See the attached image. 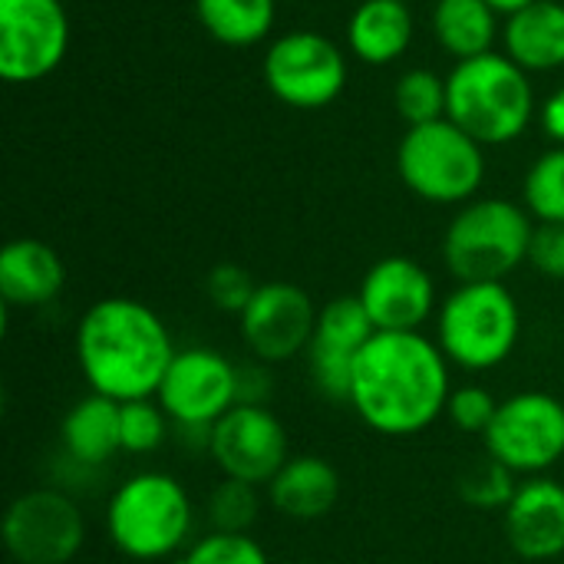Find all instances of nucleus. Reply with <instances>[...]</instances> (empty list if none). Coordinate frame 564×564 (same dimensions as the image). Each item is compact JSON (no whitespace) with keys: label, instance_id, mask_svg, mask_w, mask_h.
I'll list each match as a JSON object with an SVG mask.
<instances>
[{"label":"nucleus","instance_id":"nucleus-18","mask_svg":"<svg viewBox=\"0 0 564 564\" xmlns=\"http://www.w3.org/2000/svg\"><path fill=\"white\" fill-rule=\"evenodd\" d=\"M66 268L59 254L36 238L7 241L0 251V297L7 311H36L59 297Z\"/></svg>","mask_w":564,"mask_h":564},{"label":"nucleus","instance_id":"nucleus-12","mask_svg":"<svg viewBox=\"0 0 564 564\" xmlns=\"http://www.w3.org/2000/svg\"><path fill=\"white\" fill-rule=\"evenodd\" d=\"M155 400L175 426L212 430L238 406V364L215 347H182L175 350Z\"/></svg>","mask_w":564,"mask_h":564},{"label":"nucleus","instance_id":"nucleus-11","mask_svg":"<svg viewBox=\"0 0 564 564\" xmlns=\"http://www.w3.org/2000/svg\"><path fill=\"white\" fill-rule=\"evenodd\" d=\"M69 50L63 0H0V76L30 86L56 73Z\"/></svg>","mask_w":564,"mask_h":564},{"label":"nucleus","instance_id":"nucleus-20","mask_svg":"<svg viewBox=\"0 0 564 564\" xmlns=\"http://www.w3.org/2000/svg\"><path fill=\"white\" fill-rule=\"evenodd\" d=\"M340 473L321 456H291L268 482V506L291 522H317L340 502Z\"/></svg>","mask_w":564,"mask_h":564},{"label":"nucleus","instance_id":"nucleus-4","mask_svg":"<svg viewBox=\"0 0 564 564\" xmlns=\"http://www.w3.org/2000/svg\"><path fill=\"white\" fill-rule=\"evenodd\" d=\"M532 76L506 53L463 59L446 76V119L479 145L516 142L535 119Z\"/></svg>","mask_w":564,"mask_h":564},{"label":"nucleus","instance_id":"nucleus-19","mask_svg":"<svg viewBox=\"0 0 564 564\" xmlns=\"http://www.w3.org/2000/svg\"><path fill=\"white\" fill-rule=\"evenodd\" d=\"M119 410L122 403L99 393H86L66 410L59 423V446H63V459L73 469L96 473L122 453Z\"/></svg>","mask_w":564,"mask_h":564},{"label":"nucleus","instance_id":"nucleus-38","mask_svg":"<svg viewBox=\"0 0 564 564\" xmlns=\"http://www.w3.org/2000/svg\"><path fill=\"white\" fill-rule=\"evenodd\" d=\"M406 3H410V0H406Z\"/></svg>","mask_w":564,"mask_h":564},{"label":"nucleus","instance_id":"nucleus-22","mask_svg":"<svg viewBox=\"0 0 564 564\" xmlns=\"http://www.w3.org/2000/svg\"><path fill=\"white\" fill-rule=\"evenodd\" d=\"M506 56L525 73H552L564 66V3L535 0L532 7L506 17L502 23Z\"/></svg>","mask_w":564,"mask_h":564},{"label":"nucleus","instance_id":"nucleus-13","mask_svg":"<svg viewBox=\"0 0 564 564\" xmlns=\"http://www.w3.org/2000/svg\"><path fill=\"white\" fill-rule=\"evenodd\" d=\"M208 456L221 479L268 489V482L291 459V440L271 406L238 403L212 426Z\"/></svg>","mask_w":564,"mask_h":564},{"label":"nucleus","instance_id":"nucleus-15","mask_svg":"<svg viewBox=\"0 0 564 564\" xmlns=\"http://www.w3.org/2000/svg\"><path fill=\"white\" fill-rule=\"evenodd\" d=\"M367 317L373 321L377 330H423L426 321H436L440 311V291L433 274L406 258V254H390L380 258L360 281L357 291Z\"/></svg>","mask_w":564,"mask_h":564},{"label":"nucleus","instance_id":"nucleus-7","mask_svg":"<svg viewBox=\"0 0 564 564\" xmlns=\"http://www.w3.org/2000/svg\"><path fill=\"white\" fill-rule=\"evenodd\" d=\"M486 145L449 119L406 126L397 145L403 185L430 205H469L486 182Z\"/></svg>","mask_w":564,"mask_h":564},{"label":"nucleus","instance_id":"nucleus-35","mask_svg":"<svg viewBox=\"0 0 564 564\" xmlns=\"http://www.w3.org/2000/svg\"><path fill=\"white\" fill-rule=\"evenodd\" d=\"M539 122L549 142L564 145V86H558L555 93H549L539 106Z\"/></svg>","mask_w":564,"mask_h":564},{"label":"nucleus","instance_id":"nucleus-31","mask_svg":"<svg viewBox=\"0 0 564 564\" xmlns=\"http://www.w3.org/2000/svg\"><path fill=\"white\" fill-rule=\"evenodd\" d=\"M499 403L486 387L479 383H466V387H456L453 397H449V406H446V416L449 423L459 430V433H469V436H486V430L492 426L496 413H499Z\"/></svg>","mask_w":564,"mask_h":564},{"label":"nucleus","instance_id":"nucleus-33","mask_svg":"<svg viewBox=\"0 0 564 564\" xmlns=\"http://www.w3.org/2000/svg\"><path fill=\"white\" fill-rule=\"evenodd\" d=\"M529 264L552 281H564V225H535Z\"/></svg>","mask_w":564,"mask_h":564},{"label":"nucleus","instance_id":"nucleus-26","mask_svg":"<svg viewBox=\"0 0 564 564\" xmlns=\"http://www.w3.org/2000/svg\"><path fill=\"white\" fill-rule=\"evenodd\" d=\"M393 106L406 126L446 119V76L436 69H406L393 86Z\"/></svg>","mask_w":564,"mask_h":564},{"label":"nucleus","instance_id":"nucleus-1","mask_svg":"<svg viewBox=\"0 0 564 564\" xmlns=\"http://www.w3.org/2000/svg\"><path fill=\"white\" fill-rule=\"evenodd\" d=\"M449 360L423 330H377L354 364L347 406L380 436L406 440L446 416Z\"/></svg>","mask_w":564,"mask_h":564},{"label":"nucleus","instance_id":"nucleus-28","mask_svg":"<svg viewBox=\"0 0 564 564\" xmlns=\"http://www.w3.org/2000/svg\"><path fill=\"white\" fill-rule=\"evenodd\" d=\"M202 512L208 532H251L261 512V489L238 479H221L208 492Z\"/></svg>","mask_w":564,"mask_h":564},{"label":"nucleus","instance_id":"nucleus-17","mask_svg":"<svg viewBox=\"0 0 564 564\" xmlns=\"http://www.w3.org/2000/svg\"><path fill=\"white\" fill-rule=\"evenodd\" d=\"M512 552L525 562H552L564 555V486L552 476L522 479L502 509Z\"/></svg>","mask_w":564,"mask_h":564},{"label":"nucleus","instance_id":"nucleus-14","mask_svg":"<svg viewBox=\"0 0 564 564\" xmlns=\"http://www.w3.org/2000/svg\"><path fill=\"white\" fill-rule=\"evenodd\" d=\"M317 304L311 294L291 281L258 284L248 307L238 314L241 340L251 360L278 367L294 357H304L317 327Z\"/></svg>","mask_w":564,"mask_h":564},{"label":"nucleus","instance_id":"nucleus-21","mask_svg":"<svg viewBox=\"0 0 564 564\" xmlns=\"http://www.w3.org/2000/svg\"><path fill=\"white\" fill-rule=\"evenodd\" d=\"M413 43V13L406 0H364L347 23V50L367 66H390Z\"/></svg>","mask_w":564,"mask_h":564},{"label":"nucleus","instance_id":"nucleus-23","mask_svg":"<svg viewBox=\"0 0 564 564\" xmlns=\"http://www.w3.org/2000/svg\"><path fill=\"white\" fill-rule=\"evenodd\" d=\"M433 36L446 56L456 63L476 59L496 50L499 13L489 0H436L433 3Z\"/></svg>","mask_w":564,"mask_h":564},{"label":"nucleus","instance_id":"nucleus-16","mask_svg":"<svg viewBox=\"0 0 564 564\" xmlns=\"http://www.w3.org/2000/svg\"><path fill=\"white\" fill-rule=\"evenodd\" d=\"M373 334H377V327L367 317L357 294L354 297H334L321 307L317 327H314V337H311L304 360H307V373H311L314 387L327 400L347 403L354 364Z\"/></svg>","mask_w":564,"mask_h":564},{"label":"nucleus","instance_id":"nucleus-9","mask_svg":"<svg viewBox=\"0 0 564 564\" xmlns=\"http://www.w3.org/2000/svg\"><path fill=\"white\" fill-rule=\"evenodd\" d=\"M261 73L271 96L284 106L324 109L347 86V56L317 30H291L268 43Z\"/></svg>","mask_w":564,"mask_h":564},{"label":"nucleus","instance_id":"nucleus-27","mask_svg":"<svg viewBox=\"0 0 564 564\" xmlns=\"http://www.w3.org/2000/svg\"><path fill=\"white\" fill-rule=\"evenodd\" d=\"M172 433H175V423L169 420V413L159 406L155 397L122 403V410H119L122 453H129V456H152V453H159L172 440Z\"/></svg>","mask_w":564,"mask_h":564},{"label":"nucleus","instance_id":"nucleus-25","mask_svg":"<svg viewBox=\"0 0 564 564\" xmlns=\"http://www.w3.org/2000/svg\"><path fill=\"white\" fill-rule=\"evenodd\" d=\"M522 205L539 225H564V145L532 162L522 182Z\"/></svg>","mask_w":564,"mask_h":564},{"label":"nucleus","instance_id":"nucleus-36","mask_svg":"<svg viewBox=\"0 0 564 564\" xmlns=\"http://www.w3.org/2000/svg\"><path fill=\"white\" fill-rule=\"evenodd\" d=\"M489 3L496 7V13H502V17H512V13H519V10L532 7L535 0H489Z\"/></svg>","mask_w":564,"mask_h":564},{"label":"nucleus","instance_id":"nucleus-8","mask_svg":"<svg viewBox=\"0 0 564 564\" xmlns=\"http://www.w3.org/2000/svg\"><path fill=\"white\" fill-rule=\"evenodd\" d=\"M482 443L486 456L512 476H549L564 459V403L545 390L512 393L499 403Z\"/></svg>","mask_w":564,"mask_h":564},{"label":"nucleus","instance_id":"nucleus-24","mask_svg":"<svg viewBox=\"0 0 564 564\" xmlns=\"http://www.w3.org/2000/svg\"><path fill=\"white\" fill-rule=\"evenodd\" d=\"M195 17L221 46L245 50L274 30L278 0H195Z\"/></svg>","mask_w":564,"mask_h":564},{"label":"nucleus","instance_id":"nucleus-3","mask_svg":"<svg viewBox=\"0 0 564 564\" xmlns=\"http://www.w3.org/2000/svg\"><path fill=\"white\" fill-rule=\"evenodd\" d=\"M198 509L188 489L162 469L126 476L106 502V539L135 564L175 562L195 542Z\"/></svg>","mask_w":564,"mask_h":564},{"label":"nucleus","instance_id":"nucleus-29","mask_svg":"<svg viewBox=\"0 0 564 564\" xmlns=\"http://www.w3.org/2000/svg\"><path fill=\"white\" fill-rule=\"evenodd\" d=\"M172 564H271L251 532H202Z\"/></svg>","mask_w":564,"mask_h":564},{"label":"nucleus","instance_id":"nucleus-6","mask_svg":"<svg viewBox=\"0 0 564 564\" xmlns=\"http://www.w3.org/2000/svg\"><path fill=\"white\" fill-rule=\"evenodd\" d=\"M532 238L535 218L525 205L509 198H473L453 215L443 235V261L459 284L506 281L529 261Z\"/></svg>","mask_w":564,"mask_h":564},{"label":"nucleus","instance_id":"nucleus-37","mask_svg":"<svg viewBox=\"0 0 564 564\" xmlns=\"http://www.w3.org/2000/svg\"><path fill=\"white\" fill-rule=\"evenodd\" d=\"M284 564H314V562H284Z\"/></svg>","mask_w":564,"mask_h":564},{"label":"nucleus","instance_id":"nucleus-32","mask_svg":"<svg viewBox=\"0 0 564 564\" xmlns=\"http://www.w3.org/2000/svg\"><path fill=\"white\" fill-rule=\"evenodd\" d=\"M254 291H258V284L238 264H215L205 278L208 301L225 314H241L248 307V301L254 297Z\"/></svg>","mask_w":564,"mask_h":564},{"label":"nucleus","instance_id":"nucleus-2","mask_svg":"<svg viewBox=\"0 0 564 564\" xmlns=\"http://www.w3.org/2000/svg\"><path fill=\"white\" fill-rule=\"evenodd\" d=\"M73 350L89 393L132 403L159 393L178 347L149 304L135 297H102L83 311Z\"/></svg>","mask_w":564,"mask_h":564},{"label":"nucleus","instance_id":"nucleus-5","mask_svg":"<svg viewBox=\"0 0 564 564\" xmlns=\"http://www.w3.org/2000/svg\"><path fill=\"white\" fill-rule=\"evenodd\" d=\"M522 340V307L506 281L456 284L436 311V344L466 373L502 367Z\"/></svg>","mask_w":564,"mask_h":564},{"label":"nucleus","instance_id":"nucleus-34","mask_svg":"<svg viewBox=\"0 0 564 564\" xmlns=\"http://www.w3.org/2000/svg\"><path fill=\"white\" fill-rule=\"evenodd\" d=\"M274 383H271V370L268 364H238V403H251V406H268Z\"/></svg>","mask_w":564,"mask_h":564},{"label":"nucleus","instance_id":"nucleus-30","mask_svg":"<svg viewBox=\"0 0 564 564\" xmlns=\"http://www.w3.org/2000/svg\"><path fill=\"white\" fill-rule=\"evenodd\" d=\"M519 489V476H512L506 466L486 459L479 469H473L463 482H459V492L469 506L476 509H486V512H499L512 502Z\"/></svg>","mask_w":564,"mask_h":564},{"label":"nucleus","instance_id":"nucleus-10","mask_svg":"<svg viewBox=\"0 0 564 564\" xmlns=\"http://www.w3.org/2000/svg\"><path fill=\"white\" fill-rule=\"evenodd\" d=\"M83 542V509L56 486L26 489L3 512V549L17 564H69Z\"/></svg>","mask_w":564,"mask_h":564}]
</instances>
